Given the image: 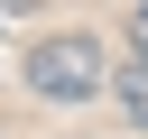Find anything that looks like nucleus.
<instances>
[{
	"instance_id": "obj_1",
	"label": "nucleus",
	"mask_w": 148,
	"mask_h": 139,
	"mask_svg": "<svg viewBox=\"0 0 148 139\" xmlns=\"http://www.w3.org/2000/svg\"><path fill=\"white\" fill-rule=\"evenodd\" d=\"M18 74H28L37 102H102V93H111V56H102L92 28H56V37H37Z\"/></svg>"
},
{
	"instance_id": "obj_2",
	"label": "nucleus",
	"mask_w": 148,
	"mask_h": 139,
	"mask_svg": "<svg viewBox=\"0 0 148 139\" xmlns=\"http://www.w3.org/2000/svg\"><path fill=\"white\" fill-rule=\"evenodd\" d=\"M111 102L148 130V46H139V65H120V74H111Z\"/></svg>"
},
{
	"instance_id": "obj_3",
	"label": "nucleus",
	"mask_w": 148,
	"mask_h": 139,
	"mask_svg": "<svg viewBox=\"0 0 148 139\" xmlns=\"http://www.w3.org/2000/svg\"><path fill=\"white\" fill-rule=\"evenodd\" d=\"M28 9H37V0H0V19H28Z\"/></svg>"
},
{
	"instance_id": "obj_4",
	"label": "nucleus",
	"mask_w": 148,
	"mask_h": 139,
	"mask_svg": "<svg viewBox=\"0 0 148 139\" xmlns=\"http://www.w3.org/2000/svg\"><path fill=\"white\" fill-rule=\"evenodd\" d=\"M139 46H148V0H139Z\"/></svg>"
}]
</instances>
